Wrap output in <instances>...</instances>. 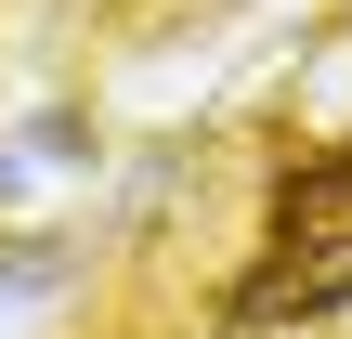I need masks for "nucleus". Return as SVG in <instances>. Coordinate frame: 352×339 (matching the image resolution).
<instances>
[{"label":"nucleus","instance_id":"f257e3e1","mask_svg":"<svg viewBox=\"0 0 352 339\" xmlns=\"http://www.w3.org/2000/svg\"><path fill=\"white\" fill-rule=\"evenodd\" d=\"M352 314V261H327V248H274L261 274H235V300H222V327H340Z\"/></svg>","mask_w":352,"mask_h":339},{"label":"nucleus","instance_id":"f03ea898","mask_svg":"<svg viewBox=\"0 0 352 339\" xmlns=\"http://www.w3.org/2000/svg\"><path fill=\"white\" fill-rule=\"evenodd\" d=\"M340 222H352V144H327V157H300L274 183V235L300 248V235H340Z\"/></svg>","mask_w":352,"mask_h":339}]
</instances>
